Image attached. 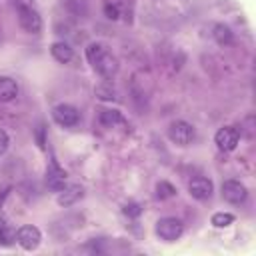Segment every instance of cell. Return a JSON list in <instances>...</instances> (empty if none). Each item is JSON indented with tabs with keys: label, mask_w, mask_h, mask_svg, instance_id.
Masks as SVG:
<instances>
[{
	"label": "cell",
	"mask_w": 256,
	"mask_h": 256,
	"mask_svg": "<svg viewBox=\"0 0 256 256\" xmlns=\"http://www.w3.org/2000/svg\"><path fill=\"white\" fill-rule=\"evenodd\" d=\"M12 4L18 10V8H24V6H32V0H12Z\"/></svg>",
	"instance_id": "7402d4cb"
},
{
	"label": "cell",
	"mask_w": 256,
	"mask_h": 256,
	"mask_svg": "<svg viewBox=\"0 0 256 256\" xmlns=\"http://www.w3.org/2000/svg\"><path fill=\"white\" fill-rule=\"evenodd\" d=\"M18 22L30 34H38L42 30V18H40V14H38V10L34 6L18 8Z\"/></svg>",
	"instance_id": "277c9868"
},
{
	"label": "cell",
	"mask_w": 256,
	"mask_h": 256,
	"mask_svg": "<svg viewBox=\"0 0 256 256\" xmlns=\"http://www.w3.org/2000/svg\"><path fill=\"white\" fill-rule=\"evenodd\" d=\"M6 230H8V224H6V220H4L2 216H0V236H2V234H4Z\"/></svg>",
	"instance_id": "603a6c76"
},
{
	"label": "cell",
	"mask_w": 256,
	"mask_h": 256,
	"mask_svg": "<svg viewBox=\"0 0 256 256\" xmlns=\"http://www.w3.org/2000/svg\"><path fill=\"white\" fill-rule=\"evenodd\" d=\"M184 232V224L178 220V218H172V216H164L156 222V234L164 240V242H174L182 236Z\"/></svg>",
	"instance_id": "7a4b0ae2"
},
{
	"label": "cell",
	"mask_w": 256,
	"mask_h": 256,
	"mask_svg": "<svg viewBox=\"0 0 256 256\" xmlns=\"http://www.w3.org/2000/svg\"><path fill=\"white\" fill-rule=\"evenodd\" d=\"M16 242L24 248V250H36L42 242V234L36 226H22L16 232Z\"/></svg>",
	"instance_id": "52a82bcc"
},
{
	"label": "cell",
	"mask_w": 256,
	"mask_h": 256,
	"mask_svg": "<svg viewBox=\"0 0 256 256\" xmlns=\"http://www.w3.org/2000/svg\"><path fill=\"white\" fill-rule=\"evenodd\" d=\"M212 36H214V40H216L218 44H222V46H226V44H232V40H234V34H232V30H230L228 26H224V24H216V26H214V32H212Z\"/></svg>",
	"instance_id": "9a60e30c"
},
{
	"label": "cell",
	"mask_w": 256,
	"mask_h": 256,
	"mask_svg": "<svg viewBox=\"0 0 256 256\" xmlns=\"http://www.w3.org/2000/svg\"><path fill=\"white\" fill-rule=\"evenodd\" d=\"M52 118L64 128H72L80 122V112L72 104H58L52 108Z\"/></svg>",
	"instance_id": "5b68a950"
},
{
	"label": "cell",
	"mask_w": 256,
	"mask_h": 256,
	"mask_svg": "<svg viewBox=\"0 0 256 256\" xmlns=\"http://www.w3.org/2000/svg\"><path fill=\"white\" fill-rule=\"evenodd\" d=\"M82 186L80 184H64L60 190H58V196H56V202L60 204V206H70V204H74L80 196H82Z\"/></svg>",
	"instance_id": "8fae6325"
},
{
	"label": "cell",
	"mask_w": 256,
	"mask_h": 256,
	"mask_svg": "<svg viewBox=\"0 0 256 256\" xmlns=\"http://www.w3.org/2000/svg\"><path fill=\"white\" fill-rule=\"evenodd\" d=\"M18 96V84L10 76H0V102H10Z\"/></svg>",
	"instance_id": "7c38bea8"
},
{
	"label": "cell",
	"mask_w": 256,
	"mask_h": 256,
	"mask_svg": "<svg viewBox=\"0 0 256 256\" xmlns=\"http://www.w3.org/2000/svg\"><path fill=\"white\" fill-rule=\"evenodd\" d=\"M248 196L246 186L240 180H226L222 184V198L230 204H242Z\"/></svg>",
	"instance_id": "8992f818"
},
{
	"label": "cell",
	"mask_w": 256,
	"mask_h": 256,
	"mask_svg": "<svg viewBox=\"0 0 256 256\" xmlns=\"http://www.w3.org/2000/svg\"><path fill=\"white\" fill-rule=\"evenodd\" d=\"M8 146H10V136L0 128V156L8 150Z\"/></svg>",
	"instance_id": "ffe728a7"
},
{
	"label": "cell",
	"mask_w": 256,
	"mask_h": 256,
	"mask_svg": "<svg viewBox=\"0 0 256 256\" xmlns=\"http://www.w3.org/2000/svg\"><path fill=\"white\" fill-rule=\"evenodd\" d=\"M86 58H88V62L92 64V68H94L100 76H104V78L114 76L116 70H118L116 58L112 56V52H110V50L106 48V44H102V42H92V44H88V46H86Z\"/></svg>",
	"instance_id": "6da1fadb"
},
{
	"label": "cell",
	"mask_w": 256,
	"mask_h": 256,
	"mask_svg": "<svg viewBox=\"0 0 256 256\" xmlns=\"http://www.w3.org/2000/svg\"><path fill=\"white\" fill-rule=\"evenodd\" d=\"M140 212H142V208H140V204H136V202H130V204L124 206V214H126V216H138Z\"/></svg>",
	"instance_id": "d6986e66"
},
{
	"label": "cell",
	"mask_w": 256,
	"mask_h": 256,
	"mask_svg": "<svg viewBox=\"0 0 256 256\" xmlns=\"http://www.w3.org/2000/svg\"><path fill=\"white\" fill-rule=\"evenodd\" d=\"M194 136H196V132H194L192 124H188L184 120H176L168 128V138L178 146H188L194 140Z\"/></svg>",
	"instance_id": "3957f363"
},
{
	"label": "cell",
	"mask_w": 256,
	"mask_h": 256,
	"mask_svg": "<svg viewBox=\"0 0 256 256\" xmlns=\"http://www.w3.org/2000/svg\"><path fill=\"white\" fill-rule=\"evenodd\" d=\"M66 184V172L56 164V160L50 162V166L46 168V186L54 192H58L62 186Z\"/></svg>",
	"instance_id": "30bf717a"
},
{
	"label": "cell",
	"mask_w": 256,
	"mask_h": 256,
	"mask_svg": "<svg viewBox=\"0 0 256 256\" xmlns=\"http://www.w3.org/2000/svg\"><path fill=\"white\" fill-rule=\"evenodd\" d=\"M96 94L102 98V100H112V98H116L114 94V88H112V84H100L98 88H96Z\"/></svg>",
	"instance_id": "ac0fdd59"
},
{
	"label": "cell",
	"mask_w": 256,
	"mask_h": 256,
	"mask_svg": "<svg viewBox=\"0 0 256 256\" xmlns=\"http://www.w3.org/2000/svg\"><path fill=\"white\" fill-rule=\"evenodd\" d=\"M176 194V188L172 186V184H168V182H158L156 184V196L160 198V200H164V198H172Z\"/></svg>",
	"instance_id": "e0dca14e"
},
{
	"label": "cell",
	"mask_w": 256,
	"mask_h": 256,
	"mask_svg": "<svg viewBox=\"0 0 256 256\" xmlns=\"http://www.w3.org/2000/svg\"><path fill=\"white\" fill-rule=\"evenodd\" d=\"M104 12H106V16H108L110 20H116V18H118V14H120L116 4H106V6H104Z\"/></svg>",
	"instance_id": "44dd1931"
},
{
	"label": "cell",
	"mask_w": 256,
	"mask_h": 256,
	"mask_svg": "<svg viewBox=\"0 0 256 256\" xmlns=\"http://www.w3.org/2000/svg\"><path fill=\"white\" fill-rule=\"evenodd\" d=\"M234 222V216L230 214V212H216L214 216H212V224L216 226V228H226V226H230Z\"/></svg>",
	"instance_id": "2e32d148"
},
{
	"label": "cell",
	"mask_w": 256,
	"mask_h": 256,
	"mask_svg": "<svg viewBox=\"0 0 256 256\" xmlns=\"http://www.w3.org/2000/svg\"><path fill=\"white\" fill-rule=\"evenodd\" d=\"M238 138H240V134H238L236 128H232V126H224V128H220V130L216 132L214 142H216V146H218L220 150L230 152V150H234V148L238 146Z\"/></svg>",
	"instance_id": "ba28073f"
},
{
	"label": "cell",
	"mask_w": 256,
	"mask_h": 256,
	"mask_svg": "<svg viewBox=\"0 0 256 256\" xmlns=\"http://www.w3.org/2000/svg\"><path fill=\"white\" fill-rule=\"evenodd\" d=\"M98 122H100L102 126H106V128H114L116 124H124V116H122L118 110H108V108H104V110H100V114H98Z\"/></svg>",
	"instance_id": "5bb4252c"
},
{
	"label": "cell",
	"mask_w": 256,
	"mask_h": 256,
	"mask_svg": "<svg viewBox=\"0 0 256 256\" xmlns=\"http://www.w3.org/2000/svg\"><path fill=\"white\" fill-rule=\"evenodd\" d=\"M50 52H52V56H54L58 62H62V64H66V62H70V60L74 58V50H72L66 42H54V44L50 46Z\"/></svg>",
	"instance_id": "4fadbf2b"
},
{
	"label": "cell",
	"mask_w": 256,
	"mask_h": 256,
	"mask_svg": "<svg viewBox=\"0 0 256 256\" xmlns=\"http://www.w3.org/2000/svg\"><path fill=\"white\" fill-rule=\"evenodd\" d=\"M188 192L196 200H208L212 196V192H214V184H212V180H208L204 176H196V178L190 180Z\"/></svg>",
	"instance_id": "9c48e42d"
}]
</instances>
